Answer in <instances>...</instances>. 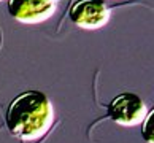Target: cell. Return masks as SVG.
<instances>
[{
    "label": "cell",
    "instance_id": "6da1fadb",
    "mask_svg": "<svg viewBox=\"0 0 154 143\" xmlns=\"http://www.w3.org/2000/svg\"><path fill=\"white\" fill-rule=\"evenodd\" d=\"M54 123V107L46 94L26 91L16 95L7 110V127L24 141H35L49 132Z\"/></svg>",
    "mask_w": 154,
    "mask_h": 143
},
{
    "label": "cell",
    "instance_id": "7a4b0ae2",
    "mask_svg": "<svg viewBox=\"0 0 154 143\" xmlns=\"http://www.w3.org/2000/svg\"><path fill=\"white\" fill-rule=\"evenodd\" d=\"M148 107L140 95L134 92H122L116 95L108 105V116L119 126L132 127L143 121Z\"/></svg>",
    "mask_w": 154,
    "mask_h": 143
},
{
    "label": "cell",
    "instance_id": "3957f363",
    "mask_svg": "<svg viewBox=\"0 0 154 143\" xmlns=\"http://www.w3.org/2000/svg\"><path fill=\"white\" fill-rule=\"evenodd\" d=\"M68 16L76 27L95 30L108 24L111 11L102 0H76L68 10Z\"/></svg>",
    "mask_w": 154,
    "mask_h": 143
},
{
    "label": "cell",
    "instance_id": "277c9868",
    "mask_svg": "<svg viewBox=\"0 0 154 143\" xmlns=\"http://www.w3.org/2000/svg\"><path fill=\"white\" fill-rule=\"evenodd\" d=\"M8 13L22 24H40L56 13V0H8Z\"/></svg>",
    "mask_w": 154,
    "mask_h": 143
},
{
    "label": "cell",
    "instance_id": "5b68a950",
    "mask_svg": "<svg viewBox=\"0 0 154 143\" xmlns=\"http://www.w3.org/2000/svg\"><path fill=\"white\" fill-rule=\"evenodd\" d=\"M152 116H154V111L149 110L146 113V116L143 118L141 121V134H143V138L148 143H154V137H152Z\"/></svg>",
    "mask_w": 154,
    "mask_h": 143
},
{
    "label": "cell",
    "instance_id": "8992f818",
    "mask_svg": "<svg viewBox=\"0 0 154 143\" xmlns=\"http://www.w3.org/2000/svg\"><path fill=\"white\" fill-rule=\"evenodd\" d=\"M0 2H2V0H0Z\"/></svg>",
    "mask_w": 154,
    "mask_h": 143
}]
</instances>
